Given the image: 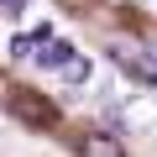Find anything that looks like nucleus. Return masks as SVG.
I'll return each mask as SVG.
<instances>
[{"label":"nucleus","instance_id":"obj_1","mask_svg":"<svg viewBox=\"0 0 157 157\" xmlns=\"http://www.w3.org/2000/svg\"><path fill=\"white\" fill-rule=\"evenodd\" d=\"M78 157H126L121 136H105V131H89L84 141H78Z\"/></svg>","mask_w":157,"mask_h":157},{"label":"nucleus","instance_id":"obj_2","mask_svg":"<svg viewBox=\"0 0 157 157\" xmlns=\"http://www.w3.org/2000/svg\"><path fill=\"white\" fill-rule=\"evenodd\" d=\"M110 52H115V63H121L131 78H141V84H157V68H152V63H141L131 47H110Z\"/></svg>","mask_w":157,"mask_h":157},{"label":"nucleus","instance_id":"obj_3","mask_svg":"<svg viewBox=\"0 0 157 157\" xmlns=\"http://www.w3.org/2000/svg\"><path fill=\"white\" fill-rule=\"evenodd\" d=\"M32 58H37L42 68H63V63L73 58V42H58V37H47V42H42V52H32Z\"/></svg>","mask_w":157,"mask_h":157},{"label":"nucleus","instance_id":"obj_4","mask_svg":"<svg viewBox=\"0 0 157 157\" xmlns=\"http://www.w3.org/2000/svg\"><path fill=\"white\" fill-rule=\"evenodd\" d=\"M58 73H63V78H68V84H89V73H94V63H89V58H84V52H73V58H68V63H63V68H58Z\"/></svg>","mask_w":157,"mask_h":157},{"label":"nucleus","instance_id":"obj_5","mask_svg":"<svg viewBox=\"0 0 157 157\" xmlns=\"http://www.w3.org/2000/svg\"><path fill=\"white\" fill-rule=\"evenodd\" d=\"M32 52H37L32 37H11V58H32Z\"/></svg>","mask_w":157,"mask_h":157},{"label":"nucleus","instance_id":"obj_6","mask_svg":"<svg viewBox=\"0 0 157 157\" xmlns=\"http://www.w3.org/2000/svg\"><path fill=\"white\" fill-rule=\"evenodd\" d=\"M26 6H32V0H0V11H6L11 21H21V16H26Z\"/></svg>","mask_w":157,"mask_h":157}]
</instances>
